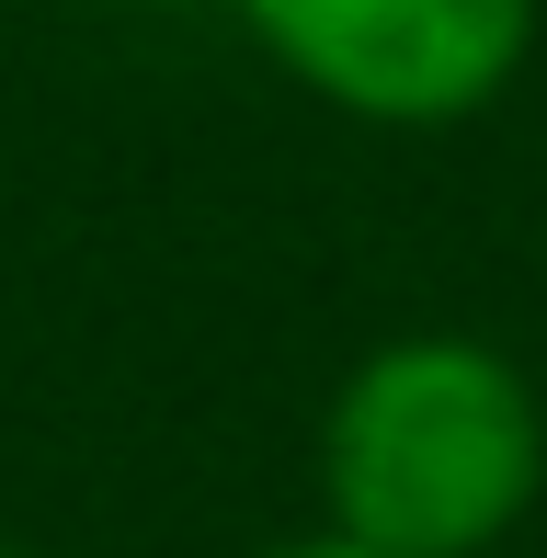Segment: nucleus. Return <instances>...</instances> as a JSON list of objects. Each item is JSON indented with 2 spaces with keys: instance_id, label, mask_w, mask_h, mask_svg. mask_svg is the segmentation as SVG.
<instances>
[{
  "instance_id": "nucleus-1",
  "label": "nucleus",
  "mask_w": 547,
  "mask_h": 558,
  "mask_svg": "<svg viewBox=\"0 0 547 558\" xmlns=\"http://www.w3.org/2000/svg\"><path fill=\"white\" fill-rule=\"evenodd\" d=\"M547 490V411L502 342L400 331L331 388L319 513L377 558H490Z\"/></svg>"
},
{
  "instance_id": "nucleus-4",
  "label": "nucleus",
  "mask_w": 547,
  "mask_h": 558,
  "mask_svg": "<svg viewBox=\"0 0 547 558\" xmlns=\"http://www.w3.org/2000/svg\"><path fill=\"white\" fill-rule=\"evenodd\" d=\"M0 558H23V547H0Z\"/></svg>"
},
{
  "instance_id": "nucleus-2",
  "label": "nucleus",
  "mask_w": 547,
  "mask_h": 558,
  "mask_svg": "<svg viewBox=\"0 0 547 558\" xmlns=\"http://www.w3.org/2000/svg\"><path fill=\"white\" fill-rule=\"evenodd\" d=\"M296 92L354 125H467L536 58L547 0H229Z\"/></svg>"
},
{
  "instance_id": "nucleus-3",
  "label": "nucleus",
  "mask_w": 547,
  "mask_h": 558,
  "mask_svg": "<svg viewBox=\"0 0 547 558\" xmlns=\"http://www.w3.org/2000/svg\"><path fill=\"white\" fill-rule=\"evenodd\" d=\"M263 558H377V547H354V536H331V524H319V536H296V547H263Z\"/></svg>"
}]
</instances>
